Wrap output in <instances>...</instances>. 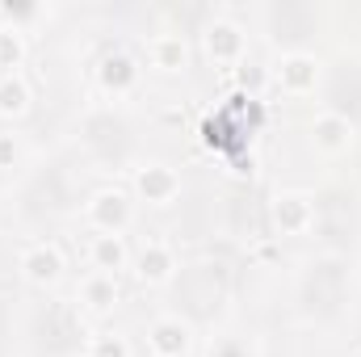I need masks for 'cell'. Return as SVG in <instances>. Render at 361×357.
Masks as SVG:
<instances>
[{"label": "cell", "mask_w": 361, "mask_h": 357, "mask_svg": "<svg viewBox=\"0 0 361 357\" xmlns=\"http://www.w3.org/2000/svg\"><path fill=\"white\" fill-rule=\"evenodd\" d=\"M8 55H13V59H17V42H8V38H4V34H0V63H4V59H8Z\"/></svg>", "instance_id": "obj_16"}, {"label": "cell", "mask_w": 361, "mask_h": 357, "mask_svg": "<svg viewBox=\"0 0 361 357\" xmlns=\"http://www.w3.org/2000/svg\"><path fill=\"white\" fill-rule=\"evenodd\" d=\"M89 303L92 307H105V303H114V277H92L89 282Z\"/></svg>", "instance_id": "obj_10"}, {"label": "cell", "mask_w": 361, "mask_h": 357, "mask_svg": "<svg viewBox=\"0 0 361 357\" xmlns=\"http://www.w3.org/2000/svg\"><path fill=\"white\" fill-rule=\"evenodd\" d=\"M139 273L143 277H152V282H160V277H169V269H173V257H169V248H160V244H152V248H143V257H139Z\"/></svg>", "instance_id": "obj_6"}, {"label": "cell", "mask_w": 361, "mask_h": 357, "mask_svg": "<svg viewBox=\"0 0 361 357\" xmlns=\"http://www.w3.org/2000/svg\"><path fill=\"white\" fill-rule=\"evenodd\" d=\"M315 135H319V143H324V147H341V143H345V135H349V126H345L341 118H324V122L315 126Z\"/></svg>", "instance_id": "obj_8"}, {"label": "cell", "mask_w": 361, "mask_h": 357, "mask_svg": "<svg viewBox=\"0 0 361 357\" xmlns=\"http://www.w3.org/2000/svg\"><path fill=\"white\" fill-rule=\"evenodd\" d=\"M25 273H30L34 282H51V277L59 273V253H55V248H34V253L25 257Z\"/></svg>", "instance_id": "obj_4"}, {"label": "cell", "mask_w": 361, "mask_h": 357, "mask_svg": "<svg viewBox=\"0 0 361 357\" xmlns=\"http://www.w3.org/2000/svg\"><path fill=\"white\" fill-rule=\"evenodd\" d=\"M307 219H311V206H307L302 198H281V202H277V223H281L286 231L307 227Z\"/></svg>", "instance_id": "obj_5"}, {"label": "cell", "mask_w": 361, "mask_h": 357, "mask_svg": "<svg viewBox=\"0 0 361 357\" xmlns=\"http://www.w3.org/2000/svg\"><path fill=\"white\" fill-rule=\"evenodd\" d=\"M4 156H8V143H4V139H0V160H4Z\"/></svg>", "instance_id": "obj_17"}, {"label": "cell", "mask_w": 361, "mask_h": 357, "mask_svg": "<svg viewBox=\"0 0 361 357\" xmlns=\"http://www.w3.org/2000/svg\"><path fill=\"white\" fill-rule=\"evenodd\" d=\"M139 185H143L147 202H169V198L177 193V177H173L169 169H147V173L139 177Z\"/></svg>", "instance_id": "obj_2"}, {"label": "cell", "mask_w": 361, "mask_h": 357, "mask_svg": "<svg viewBox=\"0 0 361 357\" xmlns=\"http://www.w3.org/2000/svg\"><path fill=\"white\" fill-rule=\"evenodd\" d=\"M286 80H290L294 89H302V85L311 80V63H307V59H290V63H286Z\"/></svg>", "instance_id": "obj_12"}, {"label": "cell", "mask_w": 361, "mask_h": 357, "mask_svg": "<svg viewBox=\"0 0 361 357\" xmlns=\"http://www.w3.org/2000/svg\"><path fill=\"white\" fill-rule=\"evenodd\" d=\"M152 345H156L160 357H177L180 349H185V328H180L177 320H160V324L152 328Z\"/></svg>", "instance_id": "obj_1"}, {"label": "cell", "mask_w": 361, "mask_h": 357, "mask_svg": "<svg viewBox=\"0 0 361 357\" xmlns=\"http://www.w3.org/2000/svg\"><path fill=\"white\" fill-rule=\"evenodd\" d=\"M156 51H160V63H164V68H173V63H177L180 55H185V51H180V42H173V38L156 42Z\"/></svg>", "instance_id": "obj_14"}, {"label": "cell", "mask_w": 361, "mask_h": 357, "mask_svg": "<svg viewBox=\"0 0 361 357\" xmlns=\"http://www.w3.org/2000/svg\"><path fill=\"white\" fill-rule=\"evenodd\" d=\"M105 68H109V72H105V80H109V85H114V80H130V63H126V59H118V63L109 59Z\"/></svg>", "instance_id": "obj_15"}, {"label": "cell", "mask_w": 361, "mask_h": 357, "mask_svg": "<svg viewBox=\"0 0 361 357\" xmlns=\"http://www.w3.org/2000/svg\"><path fill=\"white\" fill-rule=\"evenodd\" d=\"M92 214H97L101 227H122L126 223V198L122 193H101L97 206H92Z\"/></svg>", "instance_id": "obj_3"}, {"label": "cell", "mask_w": 361, "mask_h": 357, "mask_svg": "<svg viewBox=\"0 0 361 357\" xmlns=\"http://www.w3.org/2000/svg\"><path fill=\"white\" fill-rule=\"evenodd\" d=\"M92 357H126V345L114 341V337H101V341L92 345Z\"/></svg>", "instance_id": "obj_13"}, {"label": "cell", "mask_w": 361, "mask_h": 357, "mask_svg": "<svg viewBox=\"0 0 361 357\" xmlns=\"http://www.w3.org/2000/svg\"><path fill=\"white\" fill-rule=\"evenodd\" d=\"M240 47V38H235V30L231 25H219V30H210V51H223V55H231Z\"/></svg>", "instance_id": "obj_11"}, {"label": "cell", "mask_w": 361, "mask_h": 357, "mask_svg": "<svg viewBox=\"0 0 361 357\" xmlns=\"http://www.w3.org/2000/svg\"><path fill=\"white\" fill-rule=\"evenodd\" d=\"M25 109V85L21 80H4L0 85V114H21Z\"/></svg>", "instance_id": "obj_7"}, {"label": "cell", "mask_w": 361, "mask_h": 357, "mask_svg": "<svg viewBox=\"0 0 361 357\" xmlns=\"http://www.w3.org/2000/svg\"><path fill=\"white\" fill-rule=\"evenodd\" d=\"M97 261L105 269L122 265V244H118V236H101V240H97Z\"/></svg>", "instance_id": "obj_9"}]
</instances>
